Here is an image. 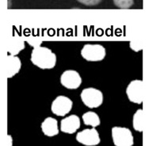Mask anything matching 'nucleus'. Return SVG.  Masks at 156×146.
Wrapping results in <instances>:
<instances>
[{
	"label": "nucleus",
	"mask_w": 156,
	"mask_h": 146,
	"mask_svg": "<svg viewBox=\"0 0 156 146\" xmlns=\"http://www.w3.org/2000/svg\"><path fill=\"white\" fill-rule=\"evenodd\" d=\"M30 60L34 65L42 70L52 69L56 64V55L47 47H34L31 52Z\"/></svg>",
	"instance_id": "1"
},
{
	"label": "nucleus",
	"mask_w": 156,
	"mask_h": 146,
	"mask_svg": "<svg viewBox=\"0 0 156 146\" xmlns=\"http://www.w3.org/2000/svg\"><path fill=\"white\" fill-rule=\"evenodd\" d=\"M82 57L87 61L99 62L105 58V48L100 44H86L80 52Z\"/></svg>",
	"instance_id": "2"
},
{
	"label": "nucleus",
	"mask_w": 156,
	"mask_h": 146,
	"mask_svg": "<svg viewBox=\"0 0 156 146\" xmlns=\"http://www.w3.org/2000/svg\"><path fill=\"white\" fill-rule=\"evenodd\" d=\"M80 99L86 107L90 109H95L102 105L104 96L102 92L98 89L87 87L82 91Z\"/></svg>",
	"instance_id": "3"
},
{
	"label": "nucleus",
	"mask_w": 156,
	"mask_h": 146,
	"mask_svg": "<svg viewBox=\"0 0 156 146\" xmlns=\"http://www.w3.org/2000/svg\"><path fill=\"white\" fill-rule=\"evenodd\" d=\"M111 133L115 146H133L134 144L133 134L129 128L114 126L111 130Z\"/></svg>",
	"instance_id": "4"
},
{
	"label": "nucleus",
	"mask_w": 156,
	"mask_h": 146,
	"mask_svg": "<svg viewBox=\"0 0 156 146\" xmlns=\"http://www.w3.org/2000/svg\"><path fill=\"white\" fill-rule=\"evenodd\" d=\"M73 107V102L68 97L59 95L52 101L51 111L52 114L59 117H65L71 112Z\"/></svg>",
	"instance_id": "5"
},
{
	"label": "nucleus",
	"mask_w": 156,
	"mask_h": 146,
	"mask_svg": "<svg viewBox=\"0 0 156 146\" xmlns=\"http://www.w3.org/2000/svg\"><path fill=\"white\" fill-rule=\"evenodd\" d=\"M76 141L85 146H96L100 144L101 138L98 131L95 128L85 129L76 134Z\"/></svg>",
	"instance_id": "6"
},
{
	"label": "nucleus",
	"mask_w": 156,
	"mask_h": 146,
	"mask_svg": "<svg viewBox=\"0 0 156 146\" xmlns=\"http://www.w3.org/2000/svg\"><path fill=\"white\" fill-rule=\"evenodd\" d=\"M82 77L75 70H66L60 76V83L68 90L78 89L82 84Z\"/></svg>",
	"instance_id": "7"
},
{
	"label": "nucleus",
	"mask_w": 156,
	"mask_h": 146,
	"mask_svg": "<svg viewBox=\"0 0 156 146\" xmlns=\"http://www.w3.org/2000/svg\"><path fill=\"white\" fill-rule=\"evenodd\" d=\"M126 95L131 103L140 105L143 103V81L134 79L126 88Z\"/></svg>",
	"instance_id": "8"
},
{
	"label": "nucleus",
	"mask_w": 156,
	"mask_h": 146,
	"mask_svg": "<svg viewBox=\"0 0 156 146\" xmlns=\"http://www.w3.org/2000/svg\"><path fill=\"white\" fill-rule=\"evenodd\" d=\"M81 126V122L79 117L71 115L63 119L60 122V130L67 134H73L79 130Z\"/></svg>",
	"instance_id": "9"
},
{
	"label": "nucleus",
	"mask_w": 156,
	"mask_h": 146,
	"mask_svg": "<svg viewBox=\"0 0 156 146\" xmlns=\"http://www.w3.org/2000/svg\"><path fill=\"white\" fill-rule=\"evenodd\" d=\"M22 68V61L18 56L7 55L5 63L6 75L7 79L13 78L17 75Z\"/></svg>",
	"instance_id": "10"
},
{
	"label": "nucleus",
	"mask_w": 156,
	"mask_h": 146,
	"mask_svg": "<svg viewBox=\"0 0 156 146\" xmlns=\"http://www.w3.org/2000/svg\"><path fill=\"white\" fill-rule=\"evenodd\" d=\"M41 129L44 134L48 137L56 136L59 133L58 121L51 117H48L42 122Z\"/></svg>",
	"instance_id": "11"
},
{
	"label": "nucleus",
	"mask_w": 156,
	"mask_h": 146,
	"mask_svg": "<svg viewBox=\"0 0 156 146\" xmlns=\"http://www.w3.org/2000/svg\"><path fill=\"white\" fill-rule=\"evenodd\" d=\"M84 125L90 126L91 128H96L101 125V119L97 113L94 111H88L83 114L82 116Z\"/></svg>",
	"instance_id": "12"
},
{
	"label": "nucleus",
	"mask_w": 156,
	"mask_h": 146,
	"mask_svg": "<svg viewBox=\"0 0 156 146\" xmlns=\"http://www.w3.org/2000/svg\"><path fill=\"white\" fill-rule=\"evenodd\" d=\"M24 49H25V42L23 41L13 38L7 47L8 55L17 56Z\"/></svg>",
	"instance_id": "13"
},
{
	"label": "nucleus",
	"mask_w": 156,
	"mask_h": 146,
	"mask_svg": "<svg viewBox=\"0 0 156 146\" xmlns=\"http://www.w3.org/2000/svg\"><path fill=\"white\" fill-rule=\"evenodd\" d=\"M133 126L136 132L142 133L144 130V117L142 109H138L133 115Z\"/></svg>",
	"instance_id": "14"
},
{
	"label": "nucleus",
	"mask_w": 156,
	"mask_h": 146,
	"mask_svg": "<svg viewBox=\"0 0 156 146\" xmlns=\"http://www.w3.org/2000/svg\"><path fill=\"white\" fill-rule=\"evenodd\" d=\"M113 2L119 8H129L134 4V0H113Z\"/></svg>",
	"instance_id": "15"
},
{
	"label": "nucleus",
	"mask_w": 156,
	"mask_h": 146,
	"mask_svg": "<svg viewBox=\"0 0 156 146\" xmlns=\"http://www.w3.org/2000/svg\"><path fill=\"white\" fill-rule=\"evenodd\" d=\"M129 47L132 50H133L136 53H138V52L141 51L143 49L142 45H141L140 42H130L129 43Z\"/></svg>",
	"instance_id": "16"
},
{
	"label": "nucleus",
	"mask_w": 156,
	"mask_h": 146,
	"mask_svg": "<svg viewBox=\"0 0 156 146\" xmlns=\"http://www.w3.org/2000/svg\"><path fill=\"white\" fill-rule=\"evenodd\" d=\"M77 1L86 6H96L101 2V0H77Z\"/></svg>",
	"instance_id": "17"
},
{
	"label": "nucleus",
	"mask_w": 156,
	"mask_h": 146,
	"mask_svg": "<svg viewBox=\"0 0 156 146\" xmlns=\"http://www.w3.org/2000/svg\"><path fill=\"white\" fill-rule=\"evenodd\" d=\"M6 146H13V138L10 134L6 136Z\"/></svg>",
	"instance_id": "18"
}]
</instances>
